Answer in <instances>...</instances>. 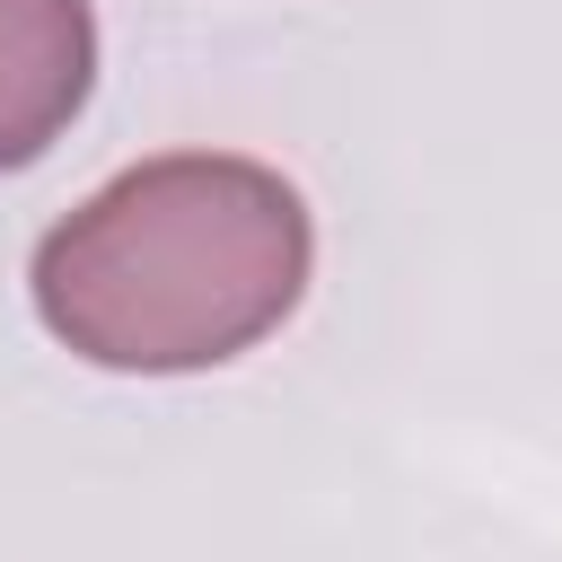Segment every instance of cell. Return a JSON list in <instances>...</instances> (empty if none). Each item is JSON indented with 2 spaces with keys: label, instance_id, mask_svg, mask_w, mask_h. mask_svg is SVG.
Returning a JSON list of instances; mask_svg holds the SVG:
<instances>
[{
  "label": "cell",
  "instance_id": "6da1fadb",
  "mask_svg": "<svg viewBox=\"0 0 562 562\" xmlns=\"http://www.w3.org/2000/svg\"><path fill=\"white\" fill-rule=\"evenodd\" d=\"M316 272L299 184L237 149H167L105 176L35 237L26 290L61 351L88 369L184 378L255 351Z\"/></svg>",
  "mask_w": 562,
  "mask_h": 562
},
{
  "label": "cell",
  "instance_id": "7a4b0ae2",
  "mask_svg": "<svg viewBox=\"0 0 562 562\" xmlns=\"http://www.w3.org/2000/svg\"><path fill=\"white\" fill-rule=\"evenodd\" d=\"M97 88L88 0H0V176L35 167Z\"/></svg>",
  "mask_w": 562,
  "mask_h": 562
}]
</instances>
